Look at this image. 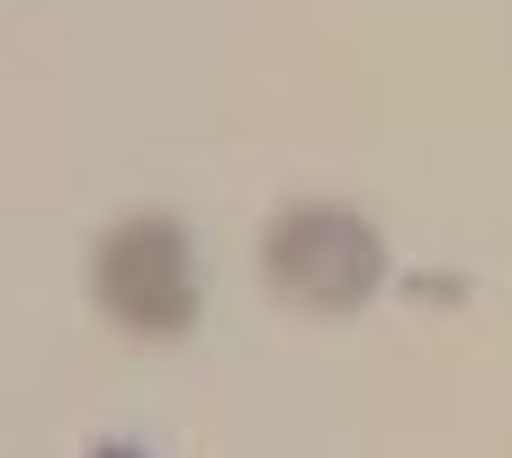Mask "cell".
Wrapping results in <instances>:
<instances>
[{"mask_svg":"<svg viewBox=\"0 0 512 458\" xmlns=\"http://www.w3.org/2000/svg\"><path fill=\"white\" fill-rule=\"evenodd\" d=\"M261 279H270L279 306L342 324V315H360V306L378 297L387 243H378V225H369L360 207H342V198H288V207L261 225Z\"/></svg>","mask_w":512,"mask_h":458,"instance_id":"cell-1","label":"cell"},{"mask_svg":"<svg viewBox=\"0 0 512 458\" xmlns=\"http://www.w3.org/2000/svg\"><path fill=\"white\" fill-rule=\"evenodd\" d=\"M90 306L135 333V342H180L198 324V252H189V225L144 207V216H117L99 243H90Z\"/></svg>","mask_w":512,"mask_h":458,"instance_id":"cell-2","label":"cell"},{"mask_svg":"<svg viewBox=\"0 0 512 458\" xmlns=\"http://www.w3.org/2000/svg\"><path fill=\"white\" fill-rule=\"evenodd\" d=\"M90 458H144V450H135V441H99Z\"/></svg>","mask_w":512,"mask_h":458,"instance_id":"cell-3","label":"cell"}]
</instances>
